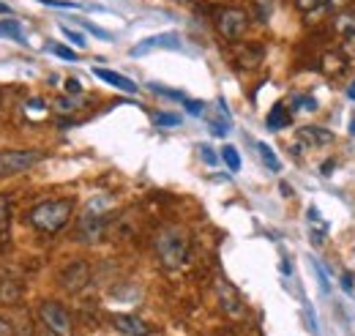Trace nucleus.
<instances>
[{
  "mask_svg": "<svg viewBox=\"0 0 355 336\" xmlns=\"http://www.w3.org/2000/svg\"><path fill=\"white\" fill-rule=\"evenodd\" d=\"M345 49H347V55H353V58H355V39L350 44H345Z\"/></svg>",
  "mask_w": 355,
  "mask_h": 336,
  "instance_id": "obj_40",
  "label": "nucleus"
},
{
  "mask_svg": "<svg viewBox=\"0 0 355 336\" xmlns=\"http://www.w3.org/2000/svg\"><path fill=\"white\" fill-rule=\"evenodd\" d=\"M71 213H74V200L71 197L44 200V203L33 205V208L25 213V221L33 230L44 233V235H55V233H60L71 221Z\"/></svg>",
  "mask_w": 355,
  "mask_h": 336,
  "instance_id": "obj_1",
  "label": "nucleus"
},
{
  "mask_svg": "<svg viewBox=\"0 0 355 336\" xmlns=\"http://www.w3.org/2000/svg\"><path fill=\"white\" fill-rule=\"evenodd\" d=\"M19 301H22V285L14 282V279H3V282H0V303L14 306V303H19Z\"/></svg>",
  "mask_w": 355,
  "mask_h": 336,
  "instance_id": "obj_16",
  "label": "nucleus"
},
{
  "mask_svg": "<svg viewBox=\"0 0 355 336\" xmlns=\"http://www.w3.org/2000/svg\"><path fill=\"white\" fill-rule=\"evenodd\" d=\"M180 49V36L178 33H159V36H150V39H142V42L132 47V58H142V55H148V52H153V49Z\"/></svg>",
  "mask_w": 355,
  "mask_h": 336,
  "instance_id": "obj_9",
  "label": "nucleus"
},
{
  "mask_svg": "<svg viewBox=\"0 0 355 336\" xmlns=\"http://www.w3.org/2000/svg\"><path fill=\"white\" fill-rule=\"evenodd\" d=\"M0 14H11V8H8L6 3H0Z\"/></svg>",
  "mask_w": 355,
  "mask_h": 336,
  "instance_id": "obj_41",
  "label": "nucleus"
},
{
  "mask_svg": "<svg viewBox=\"0 0 355 336\" xmlns=\"http://www.w3.org/2000/svg\"><path fill=\"white\" fill-rule=\"evenodd\" d=\"M257 151H260V159L266 162V167L270 172H279L282 165H279V159H276V153H273V148L268 145V142H257Z\"/></svg>",
  "mask_w": 355,
  "mask_h": 336,
  "instance_id": "obj_19",
  "label": "nucleus"
},
{
  "mask_svg": "<svg viewBox=\"0 0 355 336\" xmlns=\"http://www.w3.org/2000/svg\"><path fill=\"white\" fill-rule=\"evenodd\" d=\"M107 221H110L107 213L96 210V203H90L88 210L80 219V224H77V238L83 244H98L104 238V233H107Z\"/></svg>",
  "mask_w": 355,
  "mask_h": 336,
  "instance_id": "obj_6",
  "label": "nucleus"
},
{
  "mask_svg": "<svg viewBox=\"0 0 355 336\" xmlns=\"http://www.w3.org/2000/svg\"><path fill=\"white\" fill-rule=\"evenodd\" d=\"M293 124V115H290V110L284 107V104H273V110L268 112L266 118V126L270 131H279V128H287Z\"/></svg>",
  "mask_w": 355,
  "mask_h": 336,
  "instance_id": "obj_14",
  "label": "nucleus"
},
{
  "mask_svg": "<svg viewBox=\"0 0 355 336\" xmlns=\"http://www.w3.org/2000/svg\"><path fill=\"white\" fill-rule=\"evenodd\" d=\"M350 134H355V121L350 124Z\"/></svg>",
  "mask_w": 355,
  "mask_h": 336,
  "instance_id": "obj_42",
  "label": "nucleus"
},
{
  "mask_svg": "<svg viewBox=\"0 0 355 336\" xmlns=\"http://www.w3.org/2000/svg\"><path fill=\"white\" fill-rule=\"evenodd\" d=\"M328 0H295V6H298V11H304V14H311V11H317V8H322Z\"/></svg>",
  "mask_w": 355,
  "mask_h": 336,
  "instance_id": "obj_26",
  "label": "nucleus"
},
{
  "mask_svg": "<svg viewBox=\"0 0 355 336\" xmlns=\"http://www.w3.org/2000/svg\"><path fill=\"white\" fill-rule=\"evenodd\" d=\"M83 28H85L88 33H93L96 39H104V42H110V39H112V33H107V31H101V28H96L93 22H85V19H83Z\"/></svg>",
  "mask_w": 355,
  "mask_h": 336,
  "instance_id": "obj_28",
  "label": "nucleus"
},
{
  "mask_svg": "<svg viewBox=\"0 0 355 336\" xmlns=\"http://www.w3.org/2000/svg\"><path fill=\"white\" fill-rule=\"evenodd\" d=\"M347 99L355 101V83H350V87H347Z\"/></svg>",
  "mask_w": 355,
  "mask_h": 336,
  "instance_id": "obj_39",
  "label": "nucleus"
},
{
  "mask_svg": "<svg viewBox=\"0 0 355 336\" xmlns=\"http://www.w3.org/2000/svg\"><path fill=\"white\" fill-rule=\"evenodd\" d=\"M25 107H28V112H31V110H44L46 104L42 101V99H28V104H25Z\"/></svg>",
  "mask_w": 355,
  "mask_h": 336,
  "instance_id": "obj_34",
  "label": "nucleus"
},
{
  "mask_svg": "<svg viewBox=\"0 0 355 336\" xmlns=\"http://www.w3.org/2000/svg\"><path fill=\"white\" fill-rule=\"evenodd\" d=\"M216 295H219V306H222V312L227 314V317H235V320H238V317L246 314L241 295L235 293V287H232L230 282L219 279V282H216Z\"/></svg>",
  "mask_w": 355,
  "mask_h": 336,
  "instance_id": "obj_8",
  "label": "nucleus"
},
{
  "mask_svg": "<svg viewBox=\"0 0 355 336\" xmlns=\"http://www.w3.org/2000/svg\"><path fill=\"white\" fill-rule=\"evenodd\" d=\"M39 317H42V323H44L55 336L74 334L71 314H69V309H66L63 303H58V301H42V306H39Z\"/></svg>",
  "mask_w": 355,
  "mask_h": 336,
  "instance_id": "obj_5",
  "label": "nucleus"
},
{
  "mask_svg": "<svg viewBox=\"0 0 355 336\" xmlns=\"http://www.w3.org/2000/svg\"><path fill=\"white\" fill-rule=\"evenodd\" d=\"M63 85H66V93H69V96H80V93H83V83L74 80V77H69Z\"/></svg>",
  "mask_w": 355,
  "mask_h": 336,
  "instance_id": "obj_31",
  "label": "nucleus"
},
{
  "mask_svg": "<svg viewBox=\"0 0 355 336\" xmlns=\"http://www.w3.org/2000/svg\"><path fill=\"white\" fill-rule=\"evenodd\" d=\"M298 142H301V151L304 148H322V145L334 142V134L322 126H304L298 128Z\"/></svg>",
  "mask_w": 355,
  "mask_h": 336,
  "instance_id": "obj_10",
  "label": "nucleus"
},
{
  "mask_svg": "<svg viewBox=\"0 0 355 336\" xmlns=\"http://www.w3.org/2000/svg\"><path fill=\"white\" fill-rule=\"evenodd\" d=\"M263 55H266L263 47L254 42L238 44V47H235V60H238L241 69H257V63L263 60Z\"/></svg>",
  "mask_w": 355,
  "mask_h": 336,
  "instance_id": "obj_11",
  "label": "nucleus"
},
{
  "mask_svg": "<svg viewBox=\"0 0 355 336\" xmlns=\"http://www.w3.org/2000/svg\"><path fill=\"white\" fill-rule=\"evenodd\" d=\"M200 151H202V159H205V165H216V159H219V156L214 153V148H208V145H202Z\"/></svg>",
  "mask_w": 355,
  "mask_h": 336,
  "instance_id": "obj_33",
  "label": "nucleus"
},
{
  "mask_svg": "<svg viewBox=\"0 0 355 336\" xmlns=\"http://www.w3.org/2000/svg\"><path fill=\"white\" fill-rule=\"evenodd\" d=\"M342 287H345L347 293H353V279H350L347 274H342Z\"/></svg>",
  "mask_w": 355,
  "mask_h": 336,
  "instance_id": "obj_36",
  "label": "nucleus"
},
{
  "mask_svg": "<svg viewBox=\"0 0 355 336\" xmlns=\"http://www.w3.org/2000/svg\"><path fill=\"white\" fill-rule=\"evenodd\" d=\"M309 219L314 221V224H320V213H317V208H309Z\"/></svg>",
  "mask_w": 355,
  "mask_h": 336,
  "instance_id": "obj_38",
  "label": "nucleus"
},
{
  "mask_svg": "<svg viewBox=\"0 0 355 336\" xmlns=\"http://www.w3.org/2000/svg\"><path fill=\"white\" fill-rule=\"evenodd\" d=\"M311 265H314V271H317V276H320V287H322V293H328V290H331V285H328V276H325V271L320 268V262H317V260H311Z\"/></svg>",
  "mask_w": 355,
  "mask_h": 336,
  "instance_id": "obj_32",
  "label": "nucleus"
},
{
  "mask_svg": "<svg viewBox=\"0 0 355 336\" xmlns=\"http://www.w3.org/2000/svg\"><path fill=\"white\" fill-rule=\"evenodd\" d=\"M93 77L101 80V83L112 85V87H118V90H123V93H137L139 90L137 83H132L129 77H123L118 72H110V69H101V66H93Z\"/></svg>",
  "mask_w": 355,
  "mask_h": 336,
  "instance_id": "obj_12",
  "label": "nucleus"
},
{
  "mask_svg": "<svg viewBox=\"0 0 355 336\" xmlns=\"http://www.w3.org/2000/svg\"><path fill=\"white\" fill-rule=\"evenodd\" d=\"M183 104H186V112H189V115H194V118H200V115H202V110H205V104H202V101H191V99H186Z\"/></svg>",
  "mask_w": 355,
  "mask_h": 336,
  "instance_id": "obj_29",
  "label": "nucleus"
},
{
  "mask_svg": "<svg viewBox=\"0 0 355 336\" xmlns=\"http://www.w3.org/2000/svg\"><path fill=\"white\" fill-rule=\"evenodd\" d=\"M222 159H224V165L230 167V172H238V169H241V153H238V148H235V145H224Z\"/></svg>",
  "mask_w": 355,
  "mask_h": 336,
  "instance_id": "obj_21",
  "label": "nucleus"
},
{
  "mask_svg": "<svg viewBox=\"0 0 355 336\" xmlns=\"http://www.w3.org/2000/svg\"><path fill=\"white\" fill-rule=\"evenodd\" d=\"M0 36H8L17 44H25V33H22V22L19 19H3L0 22Z\"/></svg>",
  "mask_w": 355,
  "mask_h": 336,
  "instance_id": "obj_17",
  "label": "nucleus"
},
{
  "mask_svg": "<svg viewBox=\"0 0 355 336\" xmlns=\"http://www.w3.org/2000/svg\"><path fill=\"white\" fill-rule=\"evenodd\" d=\"M180 115H173V112H153V124L156 126H180Z\"/></svg>",
  "mask_w": 355,
  "mask_h": 336,
  "instance_id": "obj_23",
  "label": "nucleus"
},
{
  "mask_svg": "<svg viewBox=\"0 0 355 336\" xmlns=\"http://www.w3.org/2000/svg\"><path fill=\"white\" fill-rule=\"evenodd\" d=\"M39 3L52 6V8H80V3H74V0H39Z\"/></svg>",
  "mask_w": 355,
  "mask_h": 336,
  "instance_id": "obj_30",
  "label": "nucleus"
},
{
  "mask_svg": "<svg viewBox=\"0 0 355 336\" xmlns=\"http://www.w3.org/2000/svg\"><path fill=\"white\" fill-rule=\"evenodd\" d=\"M0 336H14L11 323H8V320H3V317H0Z\"/></svg>",
  "mask_w": 355,
  "mask_h": 336,
  "instance_id": "obj_35",
  "label": "nucleus"
},
{
  "mask_svg": "<svg viewBox=\"0 0 355 336\" xmlns=\"http://www.w3.org/2000/svg\"><path fill=\"white\" fill-rule=\"evenodd\" d=\"M39 162H44V151H31V148L0 151V178H11V175H19V172H28Z\"/></svg>",
  "mask_w": 355,
  "mask_h": 336,
  "instance_id": "obj_4",
  "label": "nucleus"
},
{
  "mask_svg": "<svg viewBox=\"0 0 355 336\" xmlns=\"http://www.w3.org/2000/svg\"><path fill=\"white\" fill-rule=\"evenodd\" d=\"M8 224H11V203L6 194H0V235L8 230Z\"/></svg>",
  "mask_w": 355,
  "mask_h": 336,
  "instance_id": "obj_22",
  "label": "nucleus"
},
{
  "mask_svg": "<svg viewBox=\"0 0 355 336\" xmlns=\"http://www.w3.org/2000/svg\"><path fill=\"white\" fill-rule=\"evenodd\" d=\"M334 31H336L339 36L353 39L355 36V8H345V11H339V14L334 17Z\"/></svg>",
  "mask_w": 355,
  "mask_h": 336,
  "instance_id": "obj_15",
  "label": "nucleus"
},
{
  "mask_svg": "<svg viewBox=\"0 0 355 336\" xmlns=\"http://www.w3.org/2000/svg\"><path fill=\"white\" fill-rule=\"evenodd\" d=\"M334 167H336V162L331 159V162H325V165L320 167V172H322V175H331V172H334Z\"/></svg>",
  "mask_w": 355,
  "mask_h": 336,
  "instance_id": "obj_37",
  "label": "nucleus"
},
{
  "mask_svg": "<svg viewBox=\"0 0 355 336\" xmlns=\"http://www.w3.org/2000/svg\"><path fill=\"white\" fill-rule=\"evenodd\" d=\"M60 33H63L69 42L74 44V47H85V44H88V42H85V36H83L80 31H74V28H69V25H60Z\"/></svg>",
  "mask_w": 355,
  "mask_h": 336,
  "instance_id": "obj_24",
  "label": "nucleus"
},
{
  "mask_svg": "<svg viewBox=\"0 0 355 336\" xmlns=\"http://www.w3.org/2000/svg\"><path fill=\"white\" fill-rule=\"evenodd\" d=\"M46 52H52V55H58L60 60H69V63H77V60H80V55H77L74 49H69V47H63V44L49 42V44H46Z\"/></svg>",
  "mask_w": 355,
  "mask_h": 336,
  "instance_id": "obj_20",
  "label": "nucleus"
},
{
  "mask_svg": "<svg viewBox=\"0 0 355 336\" xmlns=\"http://www.w3.org/2000/svg\"><path fill=\"white\" fill-rule=\"evenodd\" d=\"M153 249H156L159 262L167 271H178L191 257V241L180 227H162L156 233V238H153Z\"/></svg>",
  "mask_w": 355,
  "mask_h": 336,
  "instance_id": "obj_2",
  "label": "nucleus"
},
{
  "mask_svg": "<svg viewBox=\"0 0 355 336\" xmlns=\"http://www.w3.org/2000/svg\"><path fill=\"white\" fill-rule=\"evenodd\" d=\"M112 323H115V328H118V331H123V334H129V336H148L150 334V326H148L145 320L134 317V314H115V317H112Z\"/></svg>",
  "mask_w": 355,
  "mask_h": 336,
  "instance_id": "obj_13",
  "label": "nucleus"
},
{
  "mask_svg": "<svg viewBox=\"0 0 355 336\" xmlns=\"http://www.w3.org/2000/svg\"><path fill=\"white\" fill-rule=\"evenodd\" d=\"M214 25L224 42H241L252 25V17L241 6H222L214 14Z\"/></svg>",
  "mask_w": 355,
  "mask_h": 336,
  "instance_id": "obj_3",
  "label": "nucleus"
},
{
  "mask_svg": "<svg viewBox=\"0 0 355 336\" xmlns=\"http://www.w3.org/2000/svg\"><path fill=\"white\" fill-rule=\"evenodd\" d=\"M153 93H159V96H167V99H175V101H186V96L180 93V90H167V87H162V85H156V83H150L148 85Z\"/></svg>",
  "mask_w": 355,
  "mask_h": 336,
  "instance_id": "obj_25",
  "label": "nucleus"
},
{
  "mask_svg": "<svg viewBox=\"0 0 355 336\" xmlns=\"http://www.w3.org/2000/svg\"><path fill=\"white\" fill-rule=\"evenodd\" d=\"M222 336H235V334H222Z\"/></svg>",
  "mask_w": 355,
  "mask_h": 336,
  "instance_id": "obj_43",
  "label": "nucleus"
},
{
  "mask_svg": "<svg viewBox=\"0 0 355 336\" xmlns=\"http://www.w3.org/2000/svg\"><path fill=\"white\" fill-rule=\"evenodd\" d=\"M80 99H74V96H60V99H55L52 101V110L58 112V115H74L77 110H80Z\"/></svg>",
  "mask_w": 355,
  "mask_h": 336,
  "instance_id": "obj_18",
  "label": "nucleus"
},
{
  "mask_svg": "<svg viewBox=\"0 0 355 336\" xmlns=\"http://www.w3.org/2000/svg\"><path fill=\"white\" fill-rule=\"evenodd\" d=\"M58 282H60V287L69 290V293H80V290H85L90 282V265L85 262V260H71V262L60 271Z\"/></svg>",
  "mask_w": 355,
  "mask_h": 336,
  "instance_id": "obj_7",
  "label": "nucleus"
},
{
  "mask_svg": "<svg viewBox=\"0 0 355 336\" xmlns=\"http://www.w3.org/2000/svg\"><path fill=\"white\" fill-rule=\"evenodd\" d=\"M293 104H295V107H304V112H314V110H317V101H314L311 96H295Z\"/></svg>",
  "mask_w": 355,
  "mask_h": 336,
  "instance_id": "obj_27",
  "label": "nucleus"
}]
</instances>
